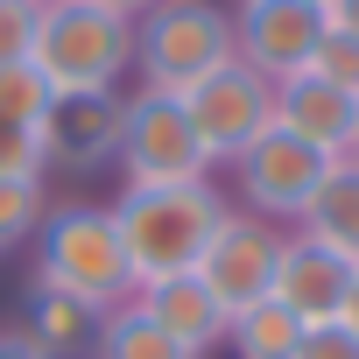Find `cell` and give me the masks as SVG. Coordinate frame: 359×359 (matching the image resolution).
Segmentation results:
<instances>
[{
	"label": "cell",
	"mask_w": 359,
	"mask_h": 359,
	"mask_svg": "<svg viewBox=\"0 0 359 359\" xmlns=\"http://www.w3.org/2000/svg\"><path fill=\"white\" fill-rule=\"evenodd\" d=\"M36 289H57L85 310H120L134 303V268H127V240L113 226V205H50L36 226Z\"/></svg>",
	"instance_id": "7a4b0ae2"
},
{
	"label": "cell",
	"mask_w": 359,
	"mask_h": 359,
	"mask_svg": "<svg viewBox=\"0 0 359 359\" xmlns=\"http://www.w3.org/2000/svg\"><path fill=\"white\" fill-rule=\"evenodd\" d=\"M50 78L36 71V64H8L0 71V120H22V127H43V113H50Z\"/></svg>",
	"instance_id": "d6986e66"
},
{
	"label": "cell",
	"mask_w": 359,
	"mask_h": 359,
	"mask_svg": "<svg viewBox=\"0 0 359 359\" xmlns=\"http://www.w3.org/2000/svg\"><path fill=\"white\" fill-rule=\"evenodd\" d=\"M36 22H43V0H0V71H8V64H29Z\"/></svg>",
	"instance_id": "44dd1931"
},
{
	"label": "cell",
	"mask_w": 359,
	"mask_h": 359,
	"mask_svg": "<svg viewBox=\"0 0 359 359\" xmlns=\"http://www.w3.org/2000/svg\"><path fill=\"white\" fill-rule=\"evenodd\" d=\"M324 22H331V29H345V36H359V0H331Z\"/></svg>",
	"instance_id": "d4e9b609"
},
{
	"label": "cell",
	"mask_w": 359,
	"mask_h": 359,
	"mask_svg": "<svg viewBox=\"0 0 359 359\" xmlns=\"http://www.w3.org/2000/svg\"><path fill=\"white\" fill-rule=\"evenodd\" d=\"M233 64V8L219 0H155L134 22V85L184 99L198 78Z\"/></svg>",
	"instance_id": "277c9868"
},
{
	"label": "cell",
	"mask_w": 359,
	"mask_h": 359,
	"mask_svg": "<svg viewBox=\"0 0 359 359\" xmlns=\"http://www.w3.org/2000/svg\"><path fill=\"white\" fill-rule=\"evenodd\" d=\"M338 324H352V331H359V275H352V296H345V310H338Z\"/></svg>",
	"instance_id": "4316f807"
},
{
	"label": "cell",
	"mask_w": 359,
	"mask_h": 359,
	"mask_svg": "<svg viewBox=\"0 0 359 359\" xmlns=\"http://www.w3.org/2000/svg\"><path fill=\"white\" fill-rule=\"evenodd\" d=\"M317 43H324V8L310 0H233V57L268 85L310 71Z\"/></svg>",
	"instance_id": "9c48e42d"
},
{
	"label": "cell",
	"mask_w": 359,
	"mask_h": 359,
	"mask_svg": "<svg viewBox=\"0 0 359 359\" xmlns=\"http://www.w3.org/2000/svg\"><path fill=\"white\" fill-rule=\"evenodd\" d=\"M296 338H303V324H296V310H282L275 296L233 310V324H226V352H233V359H296Z\"/></svg>",
	"instance_id": "2e32d148"
},
{
	"label": "cell",
	"mask_w": 359,
	"mask_h": 359,
	"mask_svg": "<svg viewBox=\"0 0 359 359\" xmlns=\"http://www.w3.org/2000/svg\"><path fill=\"white\" fill-rule=\"evenodd\" d=\"M282 233L289 226H268L261 212H247V205H226V219H219V233H212V247L198 254V282L226 303V317L233 310H247V303H261L268 289H275V261H282Z\"/></svg>",
	"instance_id": "ba28073f"
},
{
	"label": "cell",
	"mask_w": 359,
	"mask_h": 359,
	"mask_svg": "<svg viewBox=\"0 0 359 359\" xmlns=\"http://www.w3.org/2000/svg\"><path fill=\"white\" fill-rule=\"evenodd\" d=\"M43 8H50V0H43Z\"/></svg>",
	"instance_id": "f546056e"
},
{
	"label": "cell",
	"mask_w": 359,
	"mask_h": 359,
	"mask_svg": "<svg viewBox=\"0 0 359 359\" xmlns=\"http://www.w3.org/2000/svg\"><path fill=\"white\" fill-rule=\"evenodd\" d=\"M0 359H50V352H43L29 331H15V324H8V331H0Z\"/></svg>",
	"instance_id": "cb8c5ba5"
},
{
	"label": "cell",
	"mask_w": 359,
	"mask_h": 359,
	"mask_svg": "<svg viewBox=\"0 0 359 359\" xmlns=\"http://www.w3.org/2000/svg\"><path fill=\"white\" fill-rule=\"evenodd\" d=\"M275 127H289L296 141H310V148H324V155L338 162V155L352 148L359 99L338 92V85H324V78H310V71H296V78L275 85Z\"/></svg>",
	"instance_id": "7c38bea8"
},
{
	"label": "cell",
	"mask_w": 359,
	"mask_h": 359,
	"mask_svg": "<svg viewBox=\"0 0 359 359\" xmlns=\"http://www.w3.org/2000/svg\"><path fill=\"white\" fill-rule=\"evenodd\" d=\"M310 8H331V0H310Z\"/></svg>",
	"instance_id": "f1b7e54d"
},
{
	"label": "cell",
	"mask_w": 359,
	"mask_h": 359,
	"mask_svg": "<svg viewBox=\"0 0 359 359\" xmlns=\"http://www.w3.org/2000/svg\"><path fill=\"white\" fill-rule=\"evenodd\" d=\"M345 162H359V127H352V148H345Z\"/></svg>",
	"instance_id": "83f0119b"
},
{
	"label": "cell",
	"mask_w": 359,
	"mask_h": 359,
	"mask_svg": "<svg viewBox=\"0 0 359 359\" xmlns=\"http://www.w3.org/2000/svg\"><path fill=\"white\" fill-rule=\"evenodd\" d=\"M184 106H191V127H198V141L212 148V169L226 162H240L268 127H275V85L261 78V71H247L240 57L233 64H219L212 78H198L191 92H184Z\"/></svg>",
	"instance_id": "52a82bcc"
},
{
	"label": "cell",
	"mask_w": 359,
	"mask_h": 359,
	"mask_svg": "<svg viewBox=\"0 0 359 359\" xmlns=\"http://www.w3.org/2000/svg\"><path fill=\"white\" fill-rule=\"evenodd\" d=\"M233 176H240V205L247 212H261L268 226H303L310 198L324 191V176H331V155L310 148V141H296L289 127H268L233 162Z\"/></svg>",
	"instance_id": "8992f818"
},
{
	"label": "cell",
	"mask_w": 359,
	"mask_h": 359,
	"mask_svg": "<svg viewBox=\"0 0 359 359\" xmlns=\"http://www.w3.org/2000/svg\"><path fill=\"white\" fill-rule=\"evenodd\" d=\"M0 176H43V134L22 120H0Z\"/></svg>",
	"instance_id": "7402d4cb"
},
{
	"label": "cell",
	"mask_w": 359,
	"mask_h": 359,
	"mask_svg": "<svg viewBox=\"0 0 359 359\" xmlns=\"http://www.w3.org/2000/svg\"><path fill=\"white\" fill-rule=\"evenodd\" d=\"M134 303L176 338V345H184L191 359H205L212 345H226V303L198 282V275H169V282H148V289H134Z\"/></svg>",
	"instance_id": "4fadbf2b"
},
{
	"label": "cell",
	"mask_w": 359,
	"mask_h": 359,
	"mask_svg": "<svg viewBox=\"0 0 359 359\" xmlns=\"http://www.w3.org/2000/svg\"><path fill=\"white\" fill-rule=\"evenodd\" d=\"M226 205H233V198L212 184V176H198V184H127L120 205H113V226H120V240H127L134 289L169 282V275H191L198 254L212 247Z\"/></svg>",
	"instance_id": "6da1fadb"
},
{
	"label": "cell",
	"mask_w": 359,
	"mask_h": 359,
	"mask_svg": "<svg viewBox=\"0 0 359 359\" xmlns=\"http://www.w3.org/2000/svg\"><path fill=\"white\" fill-rule=\"evenodd\" d=\"M92 8H106V15H127V22H141L155 0H92Z\"/></svg>",
	"instance_id": "484cf974"
},
{
	"label": "cell",
	"mask_w": 359,
	"mask_h": 359,
	"mask_svg": "<svg viewBox=\"0 0 359 359\" xmlns=\"http://www.w3.org/2000/svg\"><path fill=\"white\" fill-rule=\"evenodd\" d=\"M310 78H324V85H338V92L359 99V36H345V29L324 22V43H317V57H310Z\"/></svg>",
	"instance_id": "ffe728a7"
},
{
	"label": "cell",
	"mask_w": 359,
	"mask_h": 359,
	"mask_svg": "<svg viewBox=\"0 0 359 359\" xmlns=\"http://www.w3.org/2000/svg\"><path fill=\"white\" fill-rule=\"evenodd\" d=\"M29 64L50 78V92H120V78L134 71V22L92 0H50Z\"/></svg>",
	"instance_id": "3957f363"
},
{
	"label": "cell",
	"mask_w": 359,
	"mask_h": 359,
	"mask_svg": "<svg viewBox=\"0 0 359 359\" xmlns=\"http://www.w3.org/2000/svg\"><path fill=\"white\" fill-rule=\"evenodd\" d=\"M352 261L345 254H331V247H317L310 233H282V261H275V303L282 310H296V324H331L338 310H345V296H352Z\"/></svg>",
	"instance_id": "8fae6325"
},
{
	"label": "cell",
	"mask_w": 359,
	"mask_h": 359,
	"mask_svg": "<svg viewBox=\"0 0 359 359\" xmlns=\"http://www.w3.org/2000/svg\"><path fill=\"white\" fill-rule=\"evenodd\" d=\"M113 169L127 176V184H198V176H212V148L198 141L191 106L176 99V92L134 85L127 92V120H120Z\"/></svg>",
	"instance_id": "5b68a950"
},
{
	"label": "cell",
	"mask_w": 359,
	"mask_h": 359,
	"mask_svg": "<svg viewBox=\"0 0 359 359\" xmlns=\"http://www.w3.org/2000/svg\"><path fill=\"white\" fill-rule=\"evenodd\" d=\"M120 120H127V92H57L43 113V169H71L92 176L120 155Z\"/></svg>",
	"instance_id": "30bf717a"
},
{
	"label": "cell",
	"mask_w": 359,
	"mask_h": 359,
	"mask_svg": "<svg viewBox=\"0 0 359 359\" xmlns=\"http://www.w3.org/2000/svg\"><path fill=\"white\" fill-rule=\"evenodd\" d=\"M92 359H191L184 345H176L141 303H120L99 317V338H92Z\"/></svg>",
	"instance_id": "e0dca14e"
},
{
	"label": "cell",
	"mask_w": 359,
	"mask_h": 359,
	"mask_svg": "<svg viewBox=\"0 0 359 359\" xmlns=\"http://www.w3.org/2000/svg\"><path fill=\"white\" fill-rule=\"evenodd\" d=\"M50 198H43V176H0V254H15L36 240Z\"/></svg>",
	"instance_id": "ac0fdd59"
},
{
	"label": "cell",
	"mask_w": 359,
	"mask_h": 359,
	"mask_svg": "<svg viewBox=\"0 0 359 359\" xmlns=\"http://www.w3.org/2000/svg\"><path fill=\"white\" fill-rule=\"evenodd\" d=\"M296 233H310L317 247H331V254H345L359 268V162H345V155L331 162L324 191L310 198V212H303Z\"/></svg>",
	"instance_id": "5bb4252c"
},
{
	"label": "cell",
	"mask_w": 359,
	"mask_h": 359,
	"mask_svg": "<svg viewBox=\"0 0 359 359\" xmlns=\"http://www.w3.org/2000/svg\"><path fill=\"white\" fill-rule=\"evenodd\" d=\"M50 359H92V338H99V310L57 296V289H36L29 282V324H22Z\"/></svg>",
	"instance_id": "9a60e30c"
},
{
	"label": "cell",
	"mask_w": 359,
	"mask_h": 359,
	"mask_svg": "<svg viewBox=\"0 0 359 359\" xmlns=\"http://www.w3.org/2000/svg\"><path fill=\"white\" fill-rule=\"evenodd\" d=\"M296 359H359V331L352 324H303V338H296Z\"/></svg>",
	"instance_id": "603a6c76"
}]
</instances>
